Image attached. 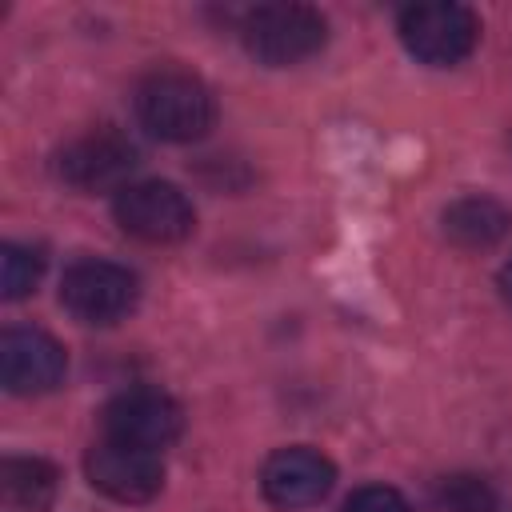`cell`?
Here are the masks:
<instances>
[{"instance_id":"obj_1","label":"cell","mask_w":512,"mask_h":512,"mask_svg":"<svg viewBox=\"0 0 512 512\" xmlns=\"http://www.w3.org/2000/svg\"><path fill=\"white\" fill-rule=\"evenodd\" d=\"M136 116L152 136L192 144L216 124V96L188 68H152L136 84Z\"/></svg>"},{"instance_id":"obj_2","label":"cell","mask_w":512,"mask_h":512,"mask_svg":"<svg viewBox=\"0 0 512 512\" xmlns=\"http://www.w3.org/2000/svg\"><path fill=\"white\" fill-rule=\"evenodd\" d=\"M240 40L256 64L288 68L324 48L328 24L308 4H260L240 16Z\"/></svg>"},{"instance_id":"obj_3","label":"cell","mask_w":512,"mask_h":512,"mask_svg":"<svg viewBox=\"0 0 512 512\" xmlns=\"http://www.w3.org/2000/svg\"><path fill=\"white\" fill-rule=\"evenodd\" d=\"M396 32L404 40V48L432 68H452L460 64L476 40H480V20L468 4L456 0H424V4H408L396 20Z\"/></svg>"},{"instance_id":"obj_4","label":"cell","mask_w":512,"mask_h":512,"mask_svg":"<svg viewBox=\"0 0 512 512\" xmlns=\"http://www.w3.org/2000/svg\"><path fill=\"white\" fill-rule=\"evenodd\" d=\"M136 164H140V148L120 128H112V124L80 132L56 156L60 180L80 188V192H104V188L120 192Z\"/></svg>"},{"instance_id":"obj_5","label":"cell","mask_w":512,"mask_h":512,"mask_svg":"<svg viewBox=\"0 0 512 512\" xmlns=\"http://www.w3.org/2000/svg\"><path fill=\"white\" fill-rule=\"evenodd\" d=\"M136 276L112 260H76L60 280V304L80 320L108 328L136 308Z\"/></svg>"},{"instance_id":"obj_6","label":"cell","mask_w":512,"mask_h":512,"mask_svg":"<svg viewBox=\"0 0 512 512\" xmlns=\"http://www.w3.org/2000/svg\"><path fill=\"white\" fill-rule=\"evenodd\" d=\"M116 224L144 240V244H176L192 232L196 224V212H192V200L168 184V180H140V184H124L116 192Z\"/></svg>"},{"instance_id":"obj_7","label":"cell","mask_w":512,"mask_h":512,"mask_svg":"<svg viewBox=\"0 0 512 512\" xmlns=\"http://www.w3.org/2000/svg\"><path fill=\"white\" fill-rule=\"evenodd\" d=\"M100 424H104V440L160 452L180 436L184 412L160 388H128L104 404Z\"/></svg>"},{"instance_id":"obj_8","label":"cell","mask_w":512,"mask_h":512,"mask_svg":"<svg viewBox=\"0 0 512 512\" xmlns=\"http://www.w3.org/2000/svg\"><path fill=\"white\" fill-rule=\"evenodd\" d=\"M84 472H88V484L96 492H104L108 500H120V504H148L164 488L160 452L116 444V440L92 444L84 456Z\"/></svg>"},{"instance_id":"obj_9","label":"cell","mask_w":512,"mask_h":512,"mask_svg":"<svg viewBox=\"0 0 512 512\" xmlns=\"http://www.w3.org/2000/svg\"><path fill=\"white\" fill-rule=\"evenodd\" d=\"M68 372L64 344L44 328H8L0 336V384L12 396L52 392Z\"/></svg>"},{"instance_id":"obj_10","label":"cell","mask_w":512,"mask_h":512,"mask_svg":"<svg viewBox=\"0 0 512 512\" xmlns=\"http://www.w3.org/2000/svg\"><path fill=\"white\" fill-rule=\"evenodd\" d=\"M332 484H336V464L324 452L308 448V444L280 448L260 468V492L276 508H308V504H320L332 492Z\"/></svg>"},{"instance_id":"obj_11","label":"cell","mask_w":512,"mask_h":512,"mask_svg":"<svg viewBox=\"0 0 512 512\" xmlns=\"http://www.w3.org/2000/svg\"><path fill=\"white\" fill-rule=\"evenodd\" d=\"M512 228V216L492 196H460L444 208V232L460 248H492Z\"/></svg>"},{"instance_id":"obj_12","label":"cell","mask_w":512,"mask_h":512,"mask_svg":"<svg viewBox=\"0 0 512 512\" xmlns=\"http://www.w3.org/2000/svg\"><path fill=\"white\" fill-rule=\"evenodd\" d=\"M0 488H4V500L12 508L44 512L56 500L60 472L48 460H40V456H8L0 464Z\"/></svg>"},{"instance_id":"obj_13","label":"cell","mask_w":512,"mask_h":512,"mask_svg":"<svg viewBox=\"0 0 512 512\" xmlns=\"http://www.w3.org/2000/svg\"><path fill=\"white\" fill-rule=\"evenodd\" d=\"M44 276V252L32 244H4L0 248V288L4 300H24Z\"/></svg>"},{"instance_id":"obj_14","label":"cell","mask_w":512,"mask_h":512,"mask_svg":"<svg viewBox=\"0 0 512 512\" xmlns=\"http://www.w3.org/2000/svg\"><path fill=\"white\" fill-rule=\"evenodd\" d=\"M436 508L440 512H496V492L488 488V480L480 476H444L436 484Z\"/></svg>"},{"instance_id":"obj_15","label":"cell","mask_w":512,"mask_h":512,"mask_svg":"<svg viewBox=\"0 0 512 512\" xmlns=\"http://www.w3.org/2000/svg\"><path fill=\"white\" fill-rule=\"evenodd\" d=\"M344 512H412L392 484H364L344 500Z\"/></svg>"},{"instance_id":"obj_16","label":"cell","mask_w":512,"mask_h":512,"mask_svg":"<svg viewBox=\"0 0 512 512\" xmlns=\"http://www.w3.org/2000/svg\"><path fill=\"white\" fill-rule=\"evenodd\" d=\"M500 292H504V300L512 304V260L500 268Z\"/></svg>"}]
</instances>
